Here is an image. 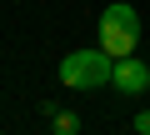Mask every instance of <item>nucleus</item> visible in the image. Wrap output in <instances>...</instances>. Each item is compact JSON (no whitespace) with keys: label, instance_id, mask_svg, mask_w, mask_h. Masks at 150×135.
Listing matches in <instances>:
<instances>
[{"label":"nucleus","instance_id":"obj_3","mask_svg":"<svg viewBox=\"0 0 150 135\" xmlns=\"http://www.w3.org/2000/svg\"><path fill=\"white\" fill-rule=\"evenodd\" d=\"M110 85H115L120 95H150V65H145L140 55H125V60H115V75H110Z\"/></svg>","mask_w":150,"mask_h":135},{"label":"nucleus","instance_id":"obj_5","mask_svg":"<svg viewBox=\"0 0 150 135\" xmlns=\"http://www.w3.org/2000/svg\"><path fill=\"white\" fill-rule=\"evenodd\" d=\"M130 130H135V135H150V110H145V115H135V120H130Z\"/></svg>","mask_w":150,"mask_h":135},{"label":"nucleus","instance_id":"obj_2","mask_svg":"<svg viewBox=\"0 0 150 135\" xmlns=\"http://www.w3.org/2000/svg\"><path fill=\"white\" fill-rule=\"evenodd\" d=\"M110 75H115V55H105L100 45L70 50L60 60V85H70V90H100V85H110Z\"/></svg>","mask_w":150,"mask_h":135},{"label":"nucleus","instance_id":"obj_1","mask_svg":"<svg viewBox=\"0 0 150 135\" xmlns=\"http://www.w3.org/2000/svg\"><path fill=\"white\" fill-rule=\"evenodd\" d=\"M100 50L125 60L140 50V10L130 5V0H110V5L100 10Z\"/></svg>","mask_w":150,"mask_h":135},{"label":"nucleus","instance_id":"obj_4","mask_svg":"<svg viewBox=\"0 0 150 135\" xmlns=\"http://www.w3.org/2000/svg\"><path fill=\"white\" fill-rule=\"evenodd\" d=\"M80 130H85V120L75 110H55L50 115V135H80Z\"/></svg>","mask_w":150,"mask_h":135}]
</instances>
